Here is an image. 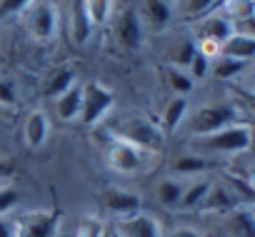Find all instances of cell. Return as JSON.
Segmentation results:
<instances>
[{"label":"cell","mask_w":255,"mask_h":237,"mask_svg":"<svg viewBox=\"0 0 255 237\" xmlns=\"http://www.w3.org/2000/svg\"><path fill=\"white\" fill-rule=\"evenodd\" d=\"M253 145L255 125L248 120H238L213 135L195 138V150H200V155H245L253 150Z\"/></svg>","instance_id":"obj_1"},{"label":"cell","mask_w":255,"mask_h":237,"mask_svg":"<svg viewBox=\"0 0 255 237\" xmlns=\"http://www.w3.org/2000/svg\"><path fill=\"white\" fill-rule=\"evenodd\" d=\"M243 120L240 117V107L235 102H213V105H203L198 107L193 115H188V133L193 138H205V135H213L223 128H228L230 123H238Z\"/></svg>","instance_id":"obj_2"},{"label":"cell","mask_w":255,"mask_h":237,"mask_svg":"<svg viewBox=\"0 0 255 237\" xmlns=\"http://www.w3.org/2000/svg\"><path fill=\"white\" fill-rule=\"evenodd\" d=\"M110 130H113V138L115 140H123L128 145H135L143 153L145 150H160L163 135H165L160 130V125H155L150 117H143V115L123 117V120H118Z\"/></svg>","instance_id":"obj_3"},{"label":"cell","mask_w":255,"mask_h":237,"mask_svg":"<svg viewBox=\"0 0 255 237\" xmlns=\"http://www.w3.org/2000/svg\"><path fill=\"white\" fill-rule=\"evenodd\" d=\"M115 95L103 82H88L83 85V110H80V123L93 128L105 120V115L113 110Z\"/></svg>","instance_id":"obj_4"},{"label":"cell","mask_w":255,"mask_h":237,"mask_svg":"<svg viewBox=\"0 0 255 237\" xmlns=\"http://www.w3.org/2000/svg\"><path fill=\"white\" fill-rule=\"evenodd\" d=\"M25 23L35 40L48 43V40H53V35L58 30V10L50 0H33Z\"/></svg>","instance_id":"obj_5"},{"label":"cell","mask_w":255,"mask_h":237,"mask_svg":"<svg viewBox=\"0 0 255 237\" xmlns=\"http://www.w3.org/2000/svg\"><path fill=\"white\" fill-rule=\"evenodd\" d=\"M233 33H235L233 20H228L220 10H213V13L203 15L200 20H195V35H198L195 43H210V45L220 48Z\"/></svg>","instance_id":"obj_6"},{"label":"cell","mask_w":255,"mask_h":237,"mask_svg":"<svg viewBox=\"0 0 255 237\" xmlns=\"http://www.w3.org/2000/svg\"><path fill=\"white\" fill-rule=\"evenodd\" d=\"M113 230L120 237H165L163 235V225L158 222V217L150 215V212H143V210L135 212V215L115 220Z\"/></svg>","instance_id":"obj_7"},{"label":"cell","mask_w":255,"mask_h":237,"mask_svg":"<svg viewBox=\"0 0 255 237\" xmlns=\"http://www.w3.org/2000/svg\"><path fill=\"white\" fill-rule=\"evenodd\" d=\"M108 162L115 172H123V175H133L138 170H143L145 165V153L135 145H128L123 140H115L110 143L108 148Z\"/></svg>","instance_id":"obj_8"},{"label":"cell","mask_w":255,"mask_h":237,"mask_svg":"<svg viewBox=\"0 0 255 237\" xmlns=\"http://www.w3.org/2000/svg\"><path fill=\"white\" fill-rule=\"evenodd\" d=\"M60 217L50 210L28 212L20 220V237H58Z\"/></svg>","instance_id":"obj_9"},{"label":"cell","mask_w":255,"mask_h":237,"mask_svg":"<svg viewBox=\"0 0 255 237\" xmlns=\"http://www.w3.org/2000/svg\"><path fill=\"white\" fill-rule=\"evenodd\" d=\"M220 217H223V235L225 237H255L253 205H238Z\"/></svg>","instance_id":"obj_10"},{"label":"cell","mask_w":255,"mask_h":237,"mask_svg":"<svg viewBox=\"0 0 255 237\" xmlns=\"http://www.w3.org/2000/svg\"><path fill=\"white\" fill-rule=\"evenodd\" d=\"M103 205L110 215H115V220L120 217H128V215H135L140 212L143 202H140V195L130 192V190H120V187H113V190H105L103 192Z\"/></svg>","instance_id":"obj_11"},{"label":"cell","mask_w":255,"mask_h":237,"mask_svg":"<svg viewBox=\"0 0 255 237\" xmlns=\"http://www.w3.org/2000/svg\"><path fill=\"white\" fill-rule=\"evenodd\" d=\"M115 35H118L120 45L128 48V50L143 48V18L135 10L120 13V18L115 23Z\"/></svg>","instance_id":"obj_12"},{"label":"cell","mask_w":255,"mask_h":237,"mask_svg":"<svg viewBox=\"0 0 255 237\" xmlns=\"http://www.w3.org/2000/svg\"><path fill=\"white\" fill-rule=\"evenodd\" d=\"M220 58H230L235 63L250 65L255 63V38L245 35V33H233L223 45H220Z\"/></svg>","instance_id":"obj_13"},{"label":"cell","mask_w":255,"mask_h":237,"mask_svg":"<svg viewBox=\"0 0 255 237\" xmlns=\"http://www.w3.org/2000/svg\"><path fill=\"white\" fill-rule=\"evenodd\" d=\"M93 33V20L88 13L85 0H73L70 3V38L75 45H85Z\"/></svg>","instance_id":"obj_14"},{"label":"cell","mask_w":255,"mask_h":237,"mask_svg":"<svg viewBox=\"0 0 255 237\" xmlns=\"http://www.w3.org/2000/svg\"><path fill=\"white\" fill-rule=\"evenodd\" d=\"M48 135H50V123H48L45 112H40V110L30 112L28 120H25V128H23L25 145H28L30 150H40V148L48 143Z\"/></svg>","instance_id":"obj_15"},{"label":"cell","mask_w":255,"mask_h":237,"mask_svg":"<svg viewBox=\"0 0 255 237\" xmlns=\"http://www.w3.org/2000/svg\"><path fill=\"white\" fill-rule=\"evenodd\" d=\"M188 112H190V100L188 97H180V95L170 97L163 115H160V130L163 133H175L188 120Z\"/></svg>","instance_id":"obj_16"},{"label":"cell","mask_w":255,"mask_h":237,"mask_svg":"<svg viewBox=\"0 0 255 237\" xmlns=\"http://www.w3.org/2000/svg\"><path fill=\"white\" fill-rule=\"evenodd\" d=\"M80 110H83V85L75 82L70 90H65L60 97H55V115L60 120L70 123V120L80 117Z\"/></svg>","instance_id":"obj_17"},{"label":"cell","mask_w":255,"mask_h":237,"mask_svg":"<svg viewBox=\"0 0 255 237\" xmlns=\"http://www.w3.org/2000/svg\"><path fill=\"white\" fill-rule=\"evenodd\" d=\"M210 185H213V180H208L205 175L188 180V182H185V190H183V197H180L178 210H200L203 200H205V197H208V192H210Z\"/></svg>","instance_id":"obj_18"},{"label":"cell","mask_w":255,"mask_h":237,"mask_svg":"<svg viewBox=\"0 0 255 237\" xmlns=\"http://www.w3.org/2000/svg\"><path fill=\"white\" fill-rule=\"evenodd\" d=\"M185 182L188 180H183V177H165V180H160L158 187H155L158 202L163 207H168V210H178L180 197H183V190H185Z\"/></svg>","instance_id":"obj_19"},{"label":"cell","mask_w":255,"mask_h":237,"mask_svg":"<svg viewBox=\"0 0 255 237\" xmlns=\"http://www.w3.org/2000/svg\"><path fill=\"white\" fill-rule=\"evenodd\" d=\"M208 167H210V162H208V158L200 155V153H195V155H180V158L173 162V172H175L178 177H183V180L200 177V175L208 172Z\"/></svg>","instance_id":"obj_20"},{"label":"cell","mask_w":255,"mask_h":237,"mask_svg":"<svg viewBox=\"0 0 255 237\" xmlns=\"http://www.w3.org/2000/svg\"><path fill=\"white\" fill-rule=\"evenodd\" d=\"M75 82H78V80H75V73H73L70 68H63V70H58V73H53V75L48 78L45 95L55 100V97H60L65 90H70Z\"/></svg>","instance_id":"obj_21"},{"label":"cell","mask_w":255,"mask_h":237,"mask_svg":"<svg viewBox=\"0 0 255 237\" xmlns=\"http://www.w3.org/2000/svg\"><path fill=\"white\" fill-rule=\"evenodd\" d=\"M165 78H168L170 90H173L175 95H180V97H185V95H190V92L195 90V80H193V78L188 75V70H183V68L170 65V68L165 70Z\"/></svg>","instance_id":"obj_22"},{"label":"cell","mask_w":255,"mask_h":237,"mask_svg":"<svg viewBox=\"0 0 255 237\" xmlns=\"http://www.w3.org/2000/svg\"><path fill=\"white\" fill-rule=\"evenodd\" d=\"M143 15L155 25V28H163L170 23V3H165V0H143Z\"/></svg>","instance_id":"obj_23"},{"label":"cell","mask_w":255,"mask_h":237,"mask_svg":"<svg viewBox=\"0 0 255 237\" xmlns=\"http://www.w3.org/2000/svg\"><path fill=\"white\" fill-rule=\"evenodd\" d=\"M248 70V65H243V63H235V60H230V58H215V60H210V75L213 78H218V80H233V78H238V75H243Z\"/></svg>","instance_id":"obj_24"},{"label":"cell","mask_w":255,"mask_h":237,"mask_svg":"<svg viewBox=\"0 0 255 237\" xmlns=\"http://www.w3.org/2000/svg\"><path fill=\"white\" fill-rule=\"evenodd\" d=\"M220 0H180V15L188 20H200L203 15L213 13Z\"/></svg>","instance_id":"obj_25"},{"label":"cell","mask_w":255,"mask_h":237,"mask_svg":"<svg viewBox=\"0 0 255 237\" xmlns=\"http://www.w3.org/2000/svg\"><path fill=\"white\" fill-rule=\"evenodd\" d=\"M108 232V225L103 222V217L98 215H85L80 222H78V230L73 237H105Z\"/></svg>","instance_id":"obj_26"},{"label":"cell","mask_w":255,"mask_h":237,"mask_svg":"<svg viewBox=\"0 0 255 237\" xmlns=\"http://www.w3.org/2000/svg\"><path fill=\"white\" fill-rule=\"evenodd\" d=\"M85 3H88V13H90L93 25H103L110 18L113 0H85Z\"/></svg>","instance_id":"obj_27"},{"label":"cell","mask_w":255,"mask_h":237,"mask_svg":"<svg viewBox=\"0 0 255 237\" xmlns=\"http://www.w3.org/2000/svg\"><path fill=\"white\" fill-rule=\"evenodd\" d=\"M20 202V192L13 185H0V215H8L15 205Z\"/></svg>","instance_id":"obj_28"},{"label":"cell","mask_w":255,"mask_h":237,"mask_svg":"<svg viewBox=\"0 0 255 237\" xmlns=\"http://www.w3.org/2000/svg\"><path fill=\"white\" fill-rule=\"evenodd\" d=\"M188 75H190L193 80H205V78L210 75V60H208L203 53H195V58H193L190 65H188Z\"/></svg>","instance_id":"obj_29"},{"label":"cell","mask_w":255,"mask_h":237,"mask_svg":"<svg viewBox=\"0 0 255 237\" xmlns=\"http://www.w3.org/2000/svg\"><path fill=\"white\" fill-rule=\"evenodd\" d=\"M30 3H33V0H0V18L23 13L25 8H30Z\"/></svg>","instance_id":"obj_30"},{"label":"cell","mask_w":255,"mask_h":237,"mask_svg":"<svg viewBox=\"0 0 255 237\" xmlns=\"http://www.w3.org/2000/svg\"><path fill=\"white\" fill-rule=\"evenodd\" d=\"M0 237H20V220L0 215Z\"/></svg>","instance_id":"obj_31"},{"label":"cell","mask_w":255,"mask_h":237,"mask_svg":"<svg viewBox=\"0 0 255 237\" xmlns=\"http://www.w3.org/2000/svg\"><path fill=\"white\" fill-rule=\"evenodd\" d=\"M18 90L13 80H0V105H15Z\"/></svg>","instance_id":"obj_32"},{"label":"cell","mask_w":255,"mask_h":237,"mask_svg":"<svg viewBox=\"0 0 255 237\" xmlns=\"http://www.w3.org/2000/svg\"><path fill=\"white\" fill-rule=\"evenodd\" d=\"M168 237H203V232L195 230V227H190V225H180V227H175Z\"/></svg>","instance_id":"obj_33"},{"label":"cell","mask_w":255,"mask_h":237,"mask_svg":"<svg viewBox=\"0 0 255 237\" xmlns=\"http://www.w3.org/2000/svg\"><path fill=\"white\" fill-rule=\"evenodd\" d=\"M8 175H10V167L0 160V185H5V180H8Z\"/></svg>","instance_id":"obj_34"},{"label":"cell","mask_w":255,"mask_h":237,"mask_svg":"<svg viewBox=\"0 0 255 237\" xmlns=\"http://www.w3.org/2000/svg\"><path fill=\"white\" fill-rule=\"evenodd\" d=\"M245 180H248V182H250V187H253V190H255V167H253V170H250V175H248V177H245Z\"/></svg>","instance_id":"obj_35"},{"label":"cell","mask_w":255,"mask_h":237,"mask_svg":"<svg viewBox=\"0 0 255 237\" xmlns=\"http://www.w3.org/2000/svg\"><path fill=\"white\" fill-rule=\"evenodd\" d=\"M105 237H120V235H118L115 230H108V232H105Z\"/></svg>","instance_id":"obj_36"},{"label":"cell","mask_w":255,"mask_h":237,"mask_svg":"<svg viewBox=\"0 0 255 237\" xmlns=\"http://www.w3.org/2000/svg\"><path fill=\"white\" fill-rule=\"evenodd\" d=\"M253 217H255V202H253Z\"/></svg>","instance_id":"obj_37"},{"label":"cell","mask_w":255,"mask_h":237,"mask_svg":"<svg viewBox=\"0 0 255 237\" xmlns=\"http://www.w3.org/2000/svg\"><path fill=\"white\" fill-rule=\"evenodd\" d=\"M165 3H170V0H165Z\"/></svg>","instance_id":"obj_38"},{"label":"cell","mask_w":255,"mask_h":237,"mask_svg":"<svg viewBox=\"0 0 255 237\" xmlns=\"http://www.w3.org/2000/svg\"><path fill=\"white\" fill-rule=\"evenodd\" d=\"M253 92H255V90H253Z\"/></svg>","instance_id":"obj_39"}]
</instances>
